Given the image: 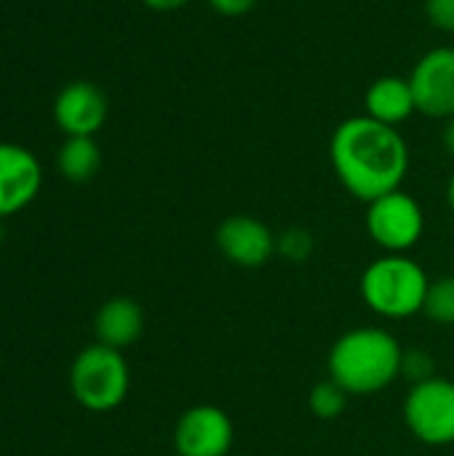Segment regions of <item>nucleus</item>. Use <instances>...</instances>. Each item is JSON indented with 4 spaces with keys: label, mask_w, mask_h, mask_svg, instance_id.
<instances>
[{
    "label": "nucleus",
    "mask_w": 454,
    "mask_h": 456,
    "mask_svg": "<svg viewBox=\"0 0 454 456\" xmlns=\"http://www.w3.org/2000/svg\"><path fill=\"white\" fill-rule=\"evenodd\" d=\"M230 456H233V454H230Z\"/></svg>",
    "instance_id": "b1692460"
},
{
    "label": "nucleus",
    "mask_w": 454,
    "mask_h": 456,
    "mask_svg": "<svg viewBox=\"0 0 454 456\" xmlns=\"http://www.w3.org/2000/svg\"><path fill=\"white\" fill-rule=\"evenodd\" d=\"M43 187L40 160L21 144L0 142V219L24 211Z\"/></svg>",
    "instance_id": "9d476101"
},
{
    "label": "nucleus",
    "mask_w": 454,
    "mask_h": 456,
    "mask_svg": "<svg viewBox=\"0 0 454 456\" xmlns=\"http://www.w3.org/2000/svg\"><path fill=\"white\" fill-rule=\"evenodd\" d=\"M217 251L241 270H260L276 256V232L257 216L233 214L214 232Z\"/></svg>",
    "instance_id": "1a4fd4ad"
},
{
    "label": "nucleus",
    "mask_w": 454,
    "mask_h": 456,
    "mask_svg": "<svg viewBox=\"0 0 454 456\" xmlns=\"http://www.w3.org/2000/svg\"><path fill=\"white\" fill-rule=\"evenodd\" d=\"M409 86L420 115L433 120L454 118V45L425 51L409 72Z\"/></svg>",
    "instance_id": "6e6552de"
},
{
    "label": "nucleus",
    "mask_w": 454,
    "mask_h": 456,
    "mask_svg": "<svg viewBox=\"0 0 454 456\" xmlns=\"http://www.w3.org/2000/svg\"><path fill=\"white\" fill-rule=\"evenodd\" d=\"M404 425L415 441L444 449L454 444V382L447 377H431L412 385L404 398Z\"/></svg>",
    "instance_id": "423d86ee"
},
{
    "label": "nucleus",
    "mask_w": 454,
    "mask_h": 456,
    "mask_svg": "<svg viewBox=\"0 0 454 456\" xmlns=\"http://www.w3.org/2000/svg\"><path fill=\"white\" fill-rule=\"evenodd\" d=\"M401 377L412 379V385H420L431 377H436V363L425 350H404V361H401Z\"/></svg>",
    "instance_id": "a211bd4d"
},
{
    "label": "nucleus",
    "mask_w": 454,
    "mask_h": 456,
    "mask_svg": "<svg viewBox=\"0 0 454 456\" xmlns=\"http://www.w3.org/2000/svg\"><path fill=\"white\" fill-rule=\"evenodd\" d=\"M423 315L436 326H454V275H442L431 281Z\"/></svg>",
    "instance_id": "dca6fc26"
},
{
    "label": "nucleus",
    "mask_w": 454,
    "mask_h": 456,
    "mask_svg": "<svg viewBox=\"0 0 454 456\" xmlns=\"http://www.w3.org/2000/svg\"><path fill=\"white\" fill-rule=\"evenodd\" d=\"M329 163L348 195L372 203L401 190L409 174V144L396 126L369 115L345 118L329 139Z\"/></svg>",
    "instance_id": "f257e3e1"
},
{
    "label": "nucleus",
    "mask_w": 454,
    "mask_h": 456,
    "mask_svg": "<svg viewBox=\"0 0 454 456\" xmlns=\"http://www.w3.org/2000/svg\"><path fill=\"white\" fill-rule=\"evenodd\" d=\"M56 166L59 174L72 182V184H83L88 179H94L102 168V150L94 142V136H67L59 155H56Z\"/></svg>",
    "instance_id": "4468645a"
},
{
    "label": "nucleus",
    "mask_w": 454,
    "mask_h": 456,
    "mask_svg": "<svg viewBox=\"0 0 454 456\" xmlns=\"http://www.w3.org/2000/svg\"><path fill=\"white\" fill-rule=\"evenodd\" d=\"M233 444L235 425L230 414L219 406H190L174 422L171 446L177 456H230Z\"/></svg>",
    "instance_id": "0eeeda50"
},
{
    "label": "nucleus",
    "mask_w": 454,
    "mask_h": 456,
    "mask_svg": "<svg viewBox=\"0 0 454 456\" xmlns=\"http://www.w3.org/2000/svg\"><path fill=\"white\" fill-rule=\"evenodd\" d=\"M367 235L383 254H409L425 232V211L415 195L393 190L367 203Z\"/></svg>",
    "instance_id": "39448f33"
},
{
    "label": "nucleus",
    "mask_w": 454,
    "mask_h": 456,
    "mask_svg": "<svg viewBox=\"0 0 454 456\" xmlns=\"http://www.w3.org/2000/svg\"><path fill=\"white\" fill-rule=\"evenodd\" d=\"M206 3L211 11H217L219 16H227V19L244 16L257 5V0H206Z\"/></svg>",
    "instance_id": "aec40b11"
},
{
    "label": "nucleus",
    "mask_w": 454,
    "mask_h": 456,
    "mask_svg": "<svg viewBox=\"0 0 454 456\" xmlns=\"http://www.w3.org/2000/svg\"><path fill=\"white\" fill-rule=\"evenodd\" d=\"M139 3H144L147 8H153V11H179V8H185L190 0H139Z\"/></svg>",
    "instance_id": "412c9836"
},
{
    "label": "nucleus",
    "mask_w": 454,
    "mask_h": 456,
    "mask_svg": "<svg viewBox=\"0 0 454 456\" xmlns=\"http://www.w3.org/2000/svg\"><path fill=\"white\" fill-rule=\"evenodd\" d=\"M447 206L452 208L454 214V174L450 176V182H447Z\"/></svg>",
    "instance_id": "5701e85b"
},
{
    "label": "nucleus",
    "mask_w": 454,
    "mask_h": 456,
    "mask_svg": "<svg viewBox=\"0 0 454 456\" xmlns=\"http://www.w3.org/2000/svg\"><path fill=\"white\" fill-rule=\"evenodd\" d=\"M404 347L380 326H356L337 337L326 355L329 379L351 398L377 395L401 377Z\"/></svg>",
    "instance_id": "f03ea898"
},
{
    "label": "nucleus",
    "mask_w": 454,
    "mask_h": 456,
    "mask_svg": "<svg viewBox=\"0 0 454 456\" xmlns=\"http://www.w3.org/2000/svg\"><path fill=\"white\" fill-rule=\"evenodd\" d=\"M431 278L409 254H383L361 273L359 291L364 305L385 321L423 315Z\"/></svg>",
    "instance_id": "7ed1b4c3"
},
{
    "label": "nucleus",
    "mask_w": 454,
    "mask_h": 456,
    "mask_svg": "<svg viewBox=\"0 0 454 456\" xmlns=\"http://www.w3.org/2000/svg\"><path fill=\"white\" fill-rule=\"evenodd\" d=\"M442 144H444L447 155L454 158V118L444 120V128H442Z\"/></svg>",
    "instance_id": "4be33fe9"
},
{
    "label": "nucleus",
    "mask_w": 454,
    "mask_h": 456,
    "mask_svg": "<svg viewBox=\"0 0 454 456\" xmlns=\"http://www.w3.org/2000/svg\"><path fill=\"white\" fill-rule=\"evenodd\" d=\"M131 390V369L120 350L99 342L83 347L70 366V393L86 411H115Z\"/></svg>",
    "instance_id": "20e7f679"
},
{
    "label": "nucleus",
    "mask_w": 454,
    "mask_h": 456,
    "mask_svg": "<svg viewBox=\"0 0 454 456\" xmlns=\"http://www.w3.org/2000/svg\"><path fill=\"white\" fill-rule=\"evenodd\" d=\"M144 331V310L131 297H112L107 299L94 318V337L99 345L112 350H126L139 342Z\"/></svg>",
    "instance_id": "f8f14e48"
},
{
    "label": "nucleus",
    "mask_w": 454,
    "mask_h": 456,
    "mask_svg": "<svg viewBox=\"0 0 454 456\" xmlns=\"http://www.w3.org/2000/svg\"><path fill=\"white\" fill-rule=\"evenodd\" d=\"M348 401L351 395L334 382V379H321L310 387V395H308V409L316 419H324V422H332L337 417L345 414L348 409Z\"/></svg>",
    "instance_id": "2eb2a0df"
},
{
    "label": "nucleus",
    "mask_w": 454,
    "mask_h": 456,
    "mask_svg": "<svg viewBox=\"0 0 454 456\" xmlns=\"http://www.w3.org/2000/svg\"><path fill=\"white\" fill-rule=\"evenodd\" d=\"M417 112L415 94L409 77L401 75H383L377 77L364 94V115L380 120L385 126H401Z\"/></svg>",
    "instance_id": "ddd939ff"
},
{
    "label": "nucleus",
    "mask_w": 454,
    "mask_h": 456,
    "mask_svg": "<svg viewBox=\"0 0 454 456\" xmlns=\"http://www.w3.org/2000/svg\"><path fill=\"white\" fill-rule=\"evenodd\" d=\"M425 19L442 29V32H454V0H425Z\"/></svg>",
    "instance_id": "6ab92c4d"
},
{
    "label": "nucleus",
    "mask_w": 454,
    "mask_h": 456,
    "mask_svg": "<svg viewBox=\"0 0 454 456\" xmlns=\"http://www.w3.org/2000/svg\"><path fill=\"white\" fill-rule=\"evenodd\" d=\"M107 112L104 91L88 80L67 83L54 102V120L67 136H94L104 126Z\"/></svg>",
    "instance_id": "9b49d317"
},
{
    "label": "nucleus",
    "mask_w": 454,
    "mask_h": 456,
    "mask_svg": "<svg viewBox=\"0 0 454 456\" xmlns=\"http://www.w3.org/2000/svg\"><path fill=\"white\" fill-rule=\"evenodd\" d=\"M316 238L305 227H286L281 235H276V254L289 265H302L313 256Z\"/></svg>",
    "instance_id": "f3484780"
}]
</instances>
